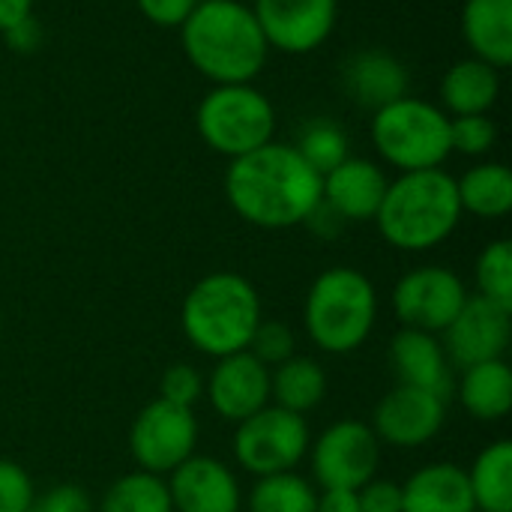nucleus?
Instances as JSON below:
<instances>
[{
    "label": "nucleus",
    "mask_w": 512,
    "mask_h": 512,
    "mask_svg": "<svg viewBox=\"0 0 512 512\" xmlns=\"http://www.w3.org/2000/svg\"><path fill=\"white\" fill-rule=\"evenodd\" d=\"M225 198L243 222L285 231L303 225L321 204V174L306 165L294 144L270 141L228 162Z\"/></svg>",
    "instance_id": "nucleus-1"
},
{
    "label": "nucleus",
    "mask_w": 512,
    "mask_h": 512,
    "mask_svg": "<svg viewBox=\"0 0 512 512\" xmlns=\"http://www.w3.org/2000/svg\"><path fill=\"white\" fill-rule=\"evenodd\" d=\"M180 42L210 84H252L270 57L261 24L243 0H201L180 24Z\"/></svg>",
    "instance_id": "nucleus-2"
},
{
    "label": "nucleus",
    "mask_w": 512,
    "mask_h": 512,
    "mask_svg": "<svg viewBox=\"0 0 512 512\" xmlns=\"http://www.w3.org/2000/svg\"><path fill=\"white\" fill-rule=\"evenodd\" d=\"M462 216L456 177L444 168H426L393 177L372 222L393 249L429 252L450 240Z\"/></svg>",
    "instance_id": "nucleus-3"
},
{
    "label": "nucleus",
    "mask_w": 512,
    "mask_h": 512,
    "mask_svg": "<svg viewBox=\"0 0 512 512\" xmlns=\"http://www.w3.org/2000/svg\"><path fill=\"white\" fill-rule=\"evenodd\" d=\"M261 318L264 312L255 285L231 270L201 276L180 306V327L186 342L213 360L246 351Z\"/></svg>",
    "instance_id": "nucleus-4"
},
{
    "label": "nucleus",
    "mask_w": 512,
    "mask_h": 512,
    "mask_svg": "<svg viewBox=\"0 0 512 512\" xmlns=\"http://www.w3.org/2000/svg\"><path fill=\"white\" fill-rule=\"evenodd\" d=\"M378 321V291L357 267H330L315 276L303 303V327L324 354L360 351Z\"/></svg>",
    "instance_id": "nucleus-5"
},
{
    "label": "nucleus",
    "mask_w": 512,
    "mask_h": 512,
    "mask_svg": "<svg viewBox=\"0 0 512 512\" xmlns=\"http://www.w3.org/2000/svg\"><path fill=\"white\" fill-rule=\"evenodd\" d=\"M369 135L378 156L399 174L441 168L453 156L450 117L441 105L411 93L372 111Z\"/></svg>",
    "instance_id": "nucleus-6"
},
{
    "label": "nucleus",
    "mask_w": 512,
    "mask_h": 512,
    "mask_svg": "<svg viewBox=\"0 0 512 512\" xmlns=\"http://www.w3.org/2000/svg\"><path fill=\"white\" fill-rule=\"evenodd\" d=\"M201 141L228 162L276 141V108L255 84H213L195 111Z\"/></svg>",
    "instance_id": "nucleus-7"
},
{
    "label": "nucleus",
    "mask_w": 512,
    "mask_h": 512,
    "mask_svg": "<svg viewBox=\"0 0 512 512\" xmlns=\"http://www.w3.org/2000/svg\"><path fill=\"white\" fill-rule=\"evenodd\" d=\"M312 444V432L303 414L267 405L258 414L237 423L234 432V462L258 477L297 471Z\"/></svg>",
    "instance_id": "nucleus-8"
},
{
    "label": "nucleus",
    "mask_w": 512,
    "mask_h": 512,
    "mask_svg": "<svg viewBox=\"0 0 512 512\" xmlns=\"http://www.w3.org/2000/svg\"><path fill=\"white\" fill-rule=\"evenodd\" d=\"M312 483L321 489H360L378 474L381 444L369 423L339 420L309 444Z\"/></svg>",
    "instance_id": "nucleus-9"
},
{
    "label": "nucleus",
    "mask_w": 512,
    "mask_h": 512,
    "mask_svg": "<svg viewBox=\"0 0 512 512\" xmlns=\"http://www.w3.org/2000/svg\"><path fill=\"white\" fill-rule=\"evenodd\" d=\"M198 444V417L192 408L171 405L165 399L147 402L129 426V453L138 471L147 474H171L189 456H195Z\"/></svg>",
    "instance_id": "nucleus-10"
},
{
    "label": "nucleus",
    "mask_w": 512,
    "mask_h": 512,
    "mask_svg": "<svg viewBox=\"0 0 512 512\" xmlns=\"http://www.w3.org/2000/svg\"><path fill=\"white\" fill-rule=\"evenodd\" d=\"M462 276L441 264H423L408 270L393 288V312L402 327L423 333H444L468 300Z\"/></svg>",
    "instance_id": "nucleus-11"
},
{
    "label": "nucleus",
    "mask_w": 512,
    "mask_h": 512,
    "mask_svg": "<svg viewBox=\"0 0 512 512\" xmlns=\"http://www.w3.org/2000/svg\"><path fill=\"white\" fill-rule=\"evenodd\" d=\"M270 51L312 54L336 30L339 0H252Z\"/></svg>",
    "instance_id": "nucleus-12"
},
{
    "label": "nucleus",
    "mask_w": 512,
    "mask_h": 512,
    "mask_svg": "<svg viewBox=\"0 0 512 512\" xmlns=\"http://www.w3.org/2000/svg\"><path fill=\"white\" fill-rule=\"evenodd\" d=\"M447 423V399L420 387H393L372 414V432L378 444L396 450H417L438 438Z\"/></svg>",
    "instance_id": "nucleus-13"
},
{
    "label": "nucleus",
    "mask_w": 512,
    "mask_h": 512,
    "mask_svg": "<svg viewBox=\"0 0 512 512\" xmlns=\"http://www.w3.org/2000/svg\"><path fill=\"white\" fill-rule=\"evenodd\" d=\"M512 342V309L480 294L468 297L444 330V351L453 366L468 369L486 360H504Z\"/></svg>",
    "instance_id": "nucleus-14"
},
{
    "label": "nucleus",
    "mask_w": 512,
    "mask_h": 512,
    "mask_svg": "<svg viewBox=\"0 0 512 512\" xmlns=\"http://www.w3.org/2000/svg\"><path fill=\"white\" fill-rule=\"evenodd\" d=\"M204 396L216 417L237 426L270 405V369L249 351L222 357L204 381Z\"/></svg>",
    "instance_id": "nucleus-15"
},
{
    "label": "nucleus",
    "mask_w": 512,
    "mask_h": 512,
    "mask_svg": "<svg viewBox=\"0 0 512 512\" xmlns=\"http://www.w3.org/2000/svg\"><path fill=\"white\" fill-rule=\"evenodd\" d=\"M168 495L174 512H240L243 492L234 471L213 456H189L171 471Z\"/></svg>",
    "instance_id": "nucleus-16"
},
{
    "label": "nucleus",
    "mask_w": 512,
    "mask_h": 512,
    "mask_svg": "<svg viewBox=\"0 0 512 512\" xmlns=\"http://www.w3.org/2000/svg\"><path fill=\"white\" fill-rule=\"evenodd\" d=\"M387 183L390 177L378 162L351 153L321 177V201L342 222H369L384 201Z\"/></svg>",
    "instance_id": "nucleus-17"
},
{
    "label": "nucleus",
    "mask_w": 512,
    "mask_h": 512,
    "mask_svg": "<svg viewBox=\"0 0 512 512\" xmlns=\"http://www.w3.org/2000/svg\"><path fill=\"white\" fill-rule=\"evenodd\" d=\"M342 87L348 99L366 111H378L411 90L408 66L384 48H360L342 63Z\"/></svg>",
    "instance_id": "nucleus-18"
},
{
    "label": "nucleus",
    "mask_w": 512,
    "mask_h": 512,
    "mask_svg": "<svg viewBox=\"0 0 512 512\" xmlns=\"http://www.w3.org/2000/svg\"><path fill=\"white\" fill-rule=\"evenodd\" d=\"M390 366L405 387H420L441 399L453 393V363L432 333L402 327L390 342Z\"/></svg>",
    "instance_id": "nucleus-19"
},
{
    "label": "nucleus",
    "mask_w": 512,
    "mask_h": 512,
    "mask_svg": "<svg viewBox=\"0 0 512 512\" xmlns=\"http://www.w3.org/2000/svg\"><path fill=\"white\" fill-rule=\"evenodd\" d=\"M402 512H477L468 471L456 462H432L402 483Z\"/></svg>",
    "instance_id": "nucleus-20"
},
{
    "label": "nucleus",
    "mask_w": 512,
    "mask_h": 512,
    "mask_svg": "<svg viewBox=\"0 0 512 512\" xmlns=\"http://www.w3.org/2000/svg\"><path fill=\"white\" fill-rule=\"evenodd\" d=\"M462 39L471 57L507 69L512 63V0H465Z\"/></svg>",
    "instance_id": "nucleus-21"
},
{
    "label": "nucleus",
    "mask_w": 512,
    "mask_h": 512,
    "mask_svg": "<svg viewBox=\"0 0 512 512\" xmlns=\"http://www.w3.org/2000/svg\"><path fill=\"white\" fill-rule=\"evenodd\" d=\"M501 96V69L477 57L456 60L441 78V108L447 117L492 114Z\"/></svg>",
    "instance_id": "nucleus-22"
},
{
    "label": "nucleus",
    "mask_w": 512,
    "mask_h": 512,
    "mask_svg": "<svg viewBox=\"0 0 512 512\" xmlns=\"http://www.w3.org/2000/svg\"><path fill=\"white\" fill-rule=\"evenodd\" d=\"M459 402L480 423L504 420L512 408V369L507 360L468 366L459 381Z\"/></svg>",
    "instance_id": "nucleus-23"
},
{
    "label": "nucleus",
    "mask_w": 512,
    "mask_h": 512,
    "mask_svg": "<svg viewBox=\"0 0 512 512\" xmlns=\"http://www.w3.org/2000/svg\"><path fill=\"white\" fill-rule=\"evenodd\" d=\"M327 396V375L318 360L294 354L276 369H270V405L294 414L315 411Z\"/></svg>",
    "instance_id": "nucleus-24"
},
{
    "label": "nucleus",
    "mask_w": 512,
    "mask_h": 512,
    "mask_svg": "<svg viewBox=\"0 0 512 512\" xmlns=\"http://www.w3.org/2000/svg\"><path fill=\"white\" fill-rule=\"evenodd\" d=\"M462 213L477 219H504L512 210V171L504 162H477L456 177Z\"/></svg>",
    "instance_id": "nucleus-25"
},
{
    "label": "nucleus",
    "mask_w": 512,
    "mask_h": 512,
    "mask_svg": "<svg viewBox=\"0 0 512 512\" xmlns=\"http://www.w3.org/2000/svg\"><path fill=\"white\" fill-rule=\"evenodd\" d=\"M477 510L512 512V444L495 441L480 450L468 471Z\"/></svg>",
    "instance_id": "nucleus-26"
},
{
    "label": "nucleus",
    "mask_w": 512,
    "mask_h": 512,
    "mask_svg": "<svg viewBox=\"0 0 512 512\" xmlns=\"http://www.w3.org/2000/svg\"><path fill=\"white\" fill-rule=\"evenodd\" d=\"M318 486L297 471L258 477L249 489V512H315Z\"/></svg>",
    "instance_id": "nucleus-27"
},
{
    "label": "nucleus",
    "mask_w": 512,
    "mask_h": 512,
    "mask_svg": "<svg viewBox=\"0 0 512 512\" xmlns=\"http://www.w3.org/2000/svg\"><path fill=\"white\" fill-rule=\"evenodd\" d=\"M99 512H174V507H171L168 483L159 474L132 471L117 477L105 489Z\"/></svg>",
    "instance_id": "nucleus-28"
},
{
    "label": "nucleus",
    "mask_w": 512,
    "mask_h": 512,
    "mask_svg": "<svg viewBox=\"0 0 512 512\" xmlns=\"http://www.w3.org/2000/svg\"><path fill=\"white\" fill-rule=\"evenodd\" d=\"M294 150L306 159L312 171L324 177L327 171H333L339 162L351 156V141L348 132L333 117H312L300 126Z\"/></svg>",
    "instance_id": "nucleus-29"
},
{
    "label": "nucleus",
    "mask_w": 512,
    "mask_h": 512,
    "mask_svg": "<svg viewBox=\"0 0 512 512\" xmlns=\"http://www.w3.org/2000/svg\"><path fill=\"white\" fill-rule=\"evenodd\" d=\"M477 294L512 309V243L510 240H492L483 246L474 264Z\"/></svg>",
    "instance_id": "nucleus-30"
},
{
    "label": "nucleus",
    "mask_w": 512,
    "mask_h": 512,
    "mask_svg": "<svg viewBox=\"0 0 512 512\" xmlns=\"http://www.w3.org/2000/svg\"><path fill=\"white\" fill-rule=\"evenodd\" d=\"M498 144V126L489 114L450 117V147L462 156H486Z\"/></svg>",
    "instance_id": "nucleus-31"
},
{
    "label": "nucleus",
    "mask_w": 512,
    "mask_h": 512,
    "mask_svg": "<svg viewBox=\"0 0 512 512\" xmlns=\"http://www.w3.org/2000/svg\"><path fill=\"white\" fill-rule=\"evenodd\" d=\"M255 360H261L267 369H276L279 363H285L288 357L297 354V339L294 330L285 321H267L261 318V324L252 333V342L246 348Z\"/></svg>",
    "instance_id": "nucleus-32"
},
{
    "label": "nucleus",
    "mask_w": 512,
    "mask_h": 512,
    "mask_svg": "<svg viewBox=\"0 0 512 512\" xmlns=\"http://www.w3.org/2000/svg\"><path fill=\"white\" fill-rule=\"evenodd\" d=\"M201 396H204V378L192 363H174L165 369L159 384V399L180 408H192Z\"/></svg>",
    "instance_id": "nucleus-33"
},
{
    "label": "nucleus",
    "mask_w": 512,
    "mask_h": 512,
    "mask_svg": "<svg viewBox=\"0 0 512 512\" xmlns=\"http://www.w3.org/2000/svg\"><path fill=\"white\" fill-rule=\"evenodd\" d=\"M36 498L30 474L9 459H0V512H30Z\"/></svg>",
    "instance_id": "nucleus-34"
},
{
    "label": "nucleus",
    "mask_w": 512,
    "mask_h": 512,
    "mask_svg": "<svg viewBox=\"0 0 512 512\" xmlns=\"http://www.w3.org/2000/svg\"><path fill=\"white\" fill-rule=\"evenodd\" d=\"M30 512H93V501L81 486L60 483V486H51L48 492L36 495Z\"/></svg>",
    "instance_id": "nucleus-35"
},
{
    "label": "nucleus",
    "mask_w": 512,
    "mask_h": 512,
    "mask_svg": "<svg viewBox=\"0 0 512 512\" xmlns=\"http://www.w3.org/2000/svg\"><path fill=\"white\" fill-rule=\"evenodd\" d=\"M357 501L363 512H402V486L372 477L366 486L357 489Z\"/></svg>",
    "instance_id": "nucleus-36"
},
{
    "label": "nucleus",
    "mask_w": 512,
    "mask_h": 512,
    "mask_svg": "<svg viewBox=\"0 0 512 512\" xmlns=\"http://www.w3.org/2000/svg\"><path fill=\"white\" fill-rule=\"evenodd\" d=\"M141 15L156 24V27H168V30H180V24L192 15V9L201 0H135Z\"/></svg>",
    "instance_id": "nucleus-37"
},
{
    "label": "nucleus",
    "mask_w": 512,
    "mask_h": 512,
    "mask_svg": "<svg viewBox=\"0 0 512 512\" xmlns=\"http://www.w3.org/2000/svg\"><path fill=\"white\" fill-rule=\"evenodd\" d=\"M6 39V45L18 54H33L42 45V27L36 21V15H27L24 21H18L15 27H9L6 33H0Z\"/></svg>",
    "instance_id": "nucleus-38"
},
{
    "label": "nucleus",
    "mask_w": 512,
    "mask_h": 512,
    "mask_svg": "<svg viewBox=\"0 0 512 512\" xmlns=\"http://www.w3.org/2000/svg\"><path fill=\"white\" fill-rule=\"evenodd\" d=\"M315 512H363L354 489H324L318 492Z\"/></svg>",
    "instance_id": "nucleus-39"
},
{
    "label": "nucleus",
    "mask_w": 512,
    "mask_h": 512,
    "mask_svg": "<svg viewBox=\"0 0 512 512\" xmlns=\"http://www.w3.org/2000/svg\"><path fill=\"white\" fill-rule=\"evenodd\" d=\"M303 225H309V228H312L315 234H321V237H336V234L342 231V225H345V222H342V219H339V216L324 204V201H321V204L309 213V219H306Z\"/></svg>",
    "instance_id": "nucleus-40"
},
{
    "label": "nucleus",
    "mask_w": 512,
    "mask_h": 512,
    "mask_svg": "<svg viewBox=\"0 0 512 512\" xmlns=\"http://www.w3.org/2000/svg\"><path fill=\"white\" fill-rule=\"evenodd\" d=\"M33 15V0H0V33Z\"/></svg>",
    "instance_id": "nucleus-41"
},
{
    "label": "nucleus",
    "mask_w": 512,
    "mask_h": 512,
    "mask_svg": "<svg viewBox=\"0 0 512 512\" xmlns=\"http://www.w3.org/2000/svg\"><path fill=\"white\" fill-rule=\"evenodd\" d=\"M0 327H3V312H0Z\"/></svg>",
    "instance_id": "nucleus-42"
},
{
    "label": "nucleus",
    "mask_w": 512,
    "mask_h": 512,
    "mask_svg": "<svg viewBox=\"0 0 512 512\" xmlns=\"http://www.w3.org/2000/svg\"><path fill=\"white\" fill-rule=\"evenodd\" d=\"M477 512H486V510H477Z\"/></svg>",
    "instance_id": "nucleus-43"
}]
</instances>
